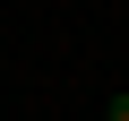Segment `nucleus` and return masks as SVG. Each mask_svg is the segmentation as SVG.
<instances>
[{
    "instance_id": "obj_1",
    "label": "nucleus",
    "mask_w": 129,
    "mask_h": 121,
    "mask_svg": "<svg viewBox=\"0 0 129 121\" xmlns=\"http://www.w3.org/2000/svg\"><path fill=\"white\" fill-rule=\"evenodd\" d=\"M103 121H129V87H112V104H103Z\"/></svg>"
}]
</instances>
